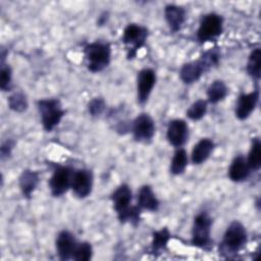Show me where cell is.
Wrapping results in <instances>:
<instances>
[{
    "instance_id": "cell-1",
    "label": "cell",
    "mask_w": 261,
    "mask_h": 261,
    "mask_svg": "<svg viewBox=\"0 0 261 261\" xmlns=\"http://www.w3.org/2000/svg\"><path fill=\"white\" fill-rule=\"evenodd\" d=\"M87 67L92 72H99L106 68L111 59V48L104 41L92 42L84 48Z\"/></svg>"
},
{
    "instance_id": "cell-2",
    "label": "cell",
    "mask_w": 261,
    "mask_h": 261,
    "mask_svg": "<svg viewBox=\"0 0 261 261\" xmlns=\"http://www.w3.org/2000/svg\"><path fill=\"white\" fill-rule=\"evenodd\" d=\"M248 234L246 227L238 220L229 223L224 231L223 239L219 246V251L225 255L239 253L247 244Z\"/></svg>"
},
{
    "instance_id": "cell-3",
    "label": "cell",
    "mask_w": 261,
    "mask_h": 261,
    "mask_svg": "<svg viewBox=\"0 0 261 261\" xmlns=\"http://www.w3.org/2000/svg\"><path fill=\"white\" fill-rule=\"evenodd\" d=\"M43 127L46 132H51L62 119L65 111L58 99H41L37 103Z\"/></svg>"
},
{
    "instance_id": "cell-4",
    "label": "cell",
    "mask_w": 261,
    "mask_h": 261,
    "mask_svg": "<svg viewBox=\"0 0 261 261\" xmlns=\"http://www.w3.org/2000/svg\"><path fill=\"white\" fill-rule=\"evenodd\" d=\"M211 226L212 218L208 213L201 212L197 214L192 226V245L197 248L207 249L211 244Z\"/></svg>"
},
{
    "instance_id": "cell-5",
    "label": "cell",
    "mask_w": 261,
    "mask_h": 261,
    "mask_svg": "<svg viewBox=\"0 0 261 261\" xmlns=\"http://www.w3.org/2000/svg\"><path fill=\"white\" fill-rule=\"evenodd\" d=\"M148 37V30L137 23L127 24L122 34V43L125 45L127 50V57L134 58L146 42Z\"/></svg>"
},
{
    "instance_id": "cell-6",
    "label": "cell",
    "mask_w": 261,
    "mask_h": 261,
    "mask_svg": "<svg viewBox=\"0 0 261 261\" xmlns=\"http://www.w3.org/2000/svg\"><path fill=\"white\" fill-rule=\"evenodd\" d=\"M223 30V18L221 15L211 12L204 15L197 31V39L200 43L214 40Z\"/></svg>"
},
{
    "instance_id": "cell-7",
    "label": "cell",
    "mask_w": 261,
    "mask_h": 261,
    "mask_svg": "<svg viewBox=\"0 0 261 261\" xmlns=\"http://www.w3.org/2000/svg\"><path fill=\"white\" fill-rule=\"evenodd\" d=\"M73 172L74 170L71 167L65 165L57 166L54 169L49 179V188L54 197L62 196L71 187Z\"/></svg>"
},
{
    "instance_id": "cell-8",
    "label": "cell",
    "mask_w": 261,
    "mask_h": 261,
    "mask_svg": "<svg viewBox=\"0 0 261 261\" xmlns=\"http://www.w3.org/2000/svg\"><path fill=\"white\" fill-rule=\"evenodd\" d=\"M134 139L140 143H150L155 135V123L153 118L147 113L138 115L132 123Z\"/></svg>"
},
{
    "instance_id": "cell-9",
    "label": "cell",
    "mask_w": 261,
    "mask_h": 261,
    "mask_svg": "<svg viewBox=\"0 0 261 261\" xmlns=\"http://www.w3.org/2000/svg\"><path fill=\"white\" fill-rule=\"evenodd\" d=\"M132 199L133 194L130 188L122 184L116 188V190L111 195V201L113 204V208L117 214V217L120 222L124 223L125 216L129 209L132 208Z\"/></svg>"
},
{
    "instance_id": "cell-10",
    "label": "cell",
    "mask_w": 261,
    "mask_h": 261,
    "mask_svg": "<svg viewBox=\"0 0 261 261\" xmlns=\"http://www.w3.org/2000/svg\"><path fill=\"white\" fill-rule=\"evenodd\" d=\"M93 173L89 169H77L73 172L71 187L73 194L80 198H87L93 189Z\"/></svg>"
},
{
    "instance_id": "cell-11",
    "label": "cell",
    "mask_w": 261,
    "mask_h": 261,
    "mask_svg": "<svg viewBox=\"0 0 261 261\" xmlns=\"http://www.w3.org/2000/svg\"><path fill=\"white\" fill-rule=\"evenodd\" d=\"M156 84V73L151 68H144L137 76V97L140 104H145Z\"/></svg>"
},
{
    "instance_id": "cell-12",
    "label": "cell",
    "mask_w": 261,
    "mask_h": 261,
    "mask_svg": "<svg viewBox=\"0 0 261 261\" xmlns=\"http://www.w3.org/2000/svg\"><path fill=\"white\" fill-rule=\"evenodd\" d=\"M189 137V127L184 119H173L168 123L166 138L170 145L175 148H181Z\"/></svg>"
},
{
    "instance_id": "cell-13",
    "label": "cell",
    "mask_w": 261,
    "mask_h": 261,
    "mask_svg": "<svg viewBox=\"0 0 261 261\" xmlns=\"http://www.w3.org/2000/svg\"><path fill=\"white\" fill-rule=\"evenodd\" d=\"M258 101H259V90L257 89L247 94L245 93L241 94L236 104V109H234L236 116L240 120L247 119L255 110L258 104Z\"/></svg>"
},
{
    "instance_id": "cell-14",
    "label": "cell",
    "mask_w": 261,
    "mask_h": 261,
    "mask_svg": "<svg viewBox=\"0 0 261 261\" xmlns=\"http://www.w3.org/2000/svg\"><path fill=\"white\" fill-rule=\"evenodd\" d=\"M77 243L74 236L68 230H61L56 238L55 246L58 257L61 260H69L72 258Z\"/></svg>"
},
{
    "instance_id": "cell-15",
    "label": "cell",
    "mask_w": 261,
    "mask_h": 261,
    "mask_svg": "<svg viewBox=\"0 0 261 261\" xmlns=\"http://www.w3.org/2000/svg\"><path fill=\"white\" fill-rule=\"evenodd\" d=\"M137 206L141 210H147L152 212H155L158 210L160 203L150 186L148 185L142 186L138 191Z\"/></svg>"
},
{
    "instance_id": "cell-16",
    "label": "cell",
    "mask_w": 261,
    "mask_h": 261,
    "mask_svg": "<svg viewBox=\"0 0 261 261\" xmlns=\"http://www.w3.org/2000/svg\"><path fill=\"white\" fill-rule=\"evenodd\" d=\"M164 15L169 29L173 33L178 32L186 20L185 8L175 4L166 5L164 8Z\"/></svg>"
},
{
    "instance_id": "cell-17",
    "label": "cell",
    "mask_w": 261,
    "mask_h": 261,
    "mask_svg": "<svg viewBox=\"0 0 261 261\" xmlns=\"http://www.w3.org/2000/svg\"><path fill=\"white\" fill-rule=\"evenodd\" d=\"M251 168L248 165L247 159L243 155H238L233 158L228 168V176L234 182H241L246 180L250 173Z\"/></svg>"
},
{
    "instance_id": "cell-18",
    "label": "cell",
    "mask_w": 261,
    "mask_h": 261,
    "mask_svg": "<svg viewBox=\"0 0 261 261\" xmlns=\"http://www.w3.org/2000/svg\"><path fill=\"white\" fill-rule=\"evenodd\" d=\"M205 72L206 70L203 64L198 59L195 61H190L185 63L179 70V77L186 85H191L199 81L200 77Z\"/></svg>"
},
{
    "instance_id": "cell-19",
    "label": "cell",
    "mask_w": 261,
    "mask_h": 261,
    "mask_svg": "<svg viewBox=\"0 0 261 261\" xmlns=\"http://www.w3.org/2000/svg\"><path fill=\"white\" fill-rule=\"evenodd\" d=\"M214 149V143L208 138L201 139L193 148L191 160L193 164L199 165L204 163L211 155Z\"/></svg>"
},
{
    "instance_id": "cell-20",
    "label": "cell",
    "mask_w": 261,
    "mask_h": 261,
    "mask_svg": "<svg viewBox=\"0 0 261 261\" xmlns=\"http://www.w3.org/2000/svg\"><path fill=\"white\" fill-rule=\"evenodd\" d=\"M40 177L39 173L37 171L31 170V169H25L21 172L19 178H18V184L20 191L23 195L24 198L30 199L36 190L38 184H39Z\"/></svg>"
},
{
    "instance_id": "cell-21",
    "label": "cell",
    "mask_w": 261,
    "mask_h": 261,
    "mask_svg": "<svg viewBox=\"0 0 261 261\" xmlns=\"http://www.w3.org/2000/svg\"><path fill=\"white\" fill-rule=\"evenodd\" d=\"M228 93L227 87L223 81L216 80L210 84L207 89V98L208 101L212 104H216L222 101Z\"/></svg>"
},
{
    "instance_id": "cell-22",
    "label": "cell",
    "mask_w": 261,
    "mask_h": 261,
    "mask_svg": "<svg viewBox=\"0 0 261 261\" xmlns=\"http://www.w3.org/2000/svg\"><path fill=\"white\" fill-rule=\"evenodd\" d=\"M170 232L168 228L162 227L159 230H156L153 232L152 236V243H151V251L152 253H160L161 251L165 250L167 247V244L170 240Z\"/></svg>"
},
{
    "instance_id": "cell-23",
    "label": "cell",
    "mask_w": 261,
    "mask_h": 261,
    "mask_svg": "<svg viewBox=\"0 0 261 261\" xmlns=\"http://www.w3.org/2000/svg\"><path fill=\"white\" fill-rule=\"evenodd\" d=\"M188 154L185 149L177 148L170 162V173L173 175H179L184 173L188 165Z\"/></svg>"
},
{
    "instance_id": "cell-24",
    "label": "cell",
    "mask_w": 261,
    "mask_h": 261,
    "mask_svg": "<svg viewBox=\"0 0 261 261\" xmlns=\"http://www.w3.org/2000/svg\"><path fill=\"white\" fill-rule=\"evenodd\" d=\"M247 162L251 170L258 171L261 167V142L259 138H254L251 143Z\"/></svg>"
},
{
    "instance_id": "cell-25",
    "label": "cell",
    "mask_w": 261,
    "mask_h": 261,
    "mask_svg": "<svg viewBox=\"0 0 261 261\" xmlns=\"http://www.w3.org/2000/svg\"><path fill=\"white\" fill-rule=\"evenodd\" d=\"M260 48H255L249 55L247 62V72L256 82L260 80Z\"/></svg>"
},
{
    "instance_id": "cell-26",
    "label": "cell",
    "mask_w": 261,
    "mask_h": 261,
    "mask_svg": "<svg viewBox=\"0 0 261 261\" xmlns=\"http://www.w3.org/2000/svg\"><path fill=\"white\" fill-rule=\"evenodd\" d=\"M208 103L206 100L199 99L195 101L187 110V116L192 120H200L207 112Z\"/></svg>"
},
{
    "instance_id": "cell-27",
    "label": "cell",
    "mask_w": 261,
    "mask_h": 261,
    "mask_svg": "<svg viewBox=\"0 0 261 261\" xmlns=\"http://www.w3.org/2000/svg\"><path fill=\"white\" fill-rule=\"evenodd\" d=\"M8 106L12 111L23 112L29 106L27 96L22 92L13 93L8 98Z\"/></svg>"
},
{
    "instance_id": "cell-28",
    "label": "cell",
    "mask_w": 261,
    "mask_h": 261,
    "mask_svg": "<svg viewBox=\"0 0 261 261\" xmlns=\"http://www.w3.org/2000/svg\"><path fill=\"white\" fill-rule=\"evenodd\" d=\"M220 59V52L217 48H211L210 50L206 51L202 56L199 58V61L203 64L206 71L211 69L212 67L216 66Z\"/></svg>"
},
{
    "instance_id": "cell-29",
    "label": "cell",
    "mask_w": 261,
    "mask_h": 261,
    "mask_svg": "<svg viewBox=\"0 0 261 261\" xmlns=\"http://www.w3.org/2000/svg\"><path fill=\"white\" fill-rule=\"evenodd\" d=\"M93 256V248L90 243L83 242L76 245L72 258L75 261H88Z\"/></svg>"
},
{
    "instance_id": "cell-30",
    "label": "cell",
    "mask_w": 261,
    "mask_h": 261,
    "mask_svg": "<svg viewBox=\"0 0 261 261\" xmlns=\"http://www.w3.org/2000/svg\"><path fill=\"white\" fill-rule=\"evenodd\" d=\"M0 88L2 91H9L11 88V80H12V71L9 65L4 62L1 63L0 69Z\"/></svg>"
},
{
    "instance_id": "cell-31",
    "label": "cell",
    "mask_w": 261,
    "mask_h": 261,
    "mask_svg": "<svg viewBox=\"0 0 261 261\" xmlns=\"http://www.w3.org/2000/svg\"><path fill=\"white\" fill-rule=\"evenodd\" d=\"M105 108H106V103L104 99L101 97H96L88 103V111L90 115L94 117L100 116L104 112Z\"/></svg>"
},
{
    "instance_id": "cell-32",
    "label": "cell",
    "mask_w": 261,
    "mask_h": 261,
    "mask_svg": "<svg viewBox=\"0 0 261 261\" xmlns=\"http://www.w3.org/2000/svg\"><path fill=\"white\" fill-rule=\"evenodd\" d=\"M13 142L10 141V140H7L6 142H4L1 146V158L4 159V158H7L10 156L11 154V151L13 149Z\"/></svg>"
}]
</instances>
